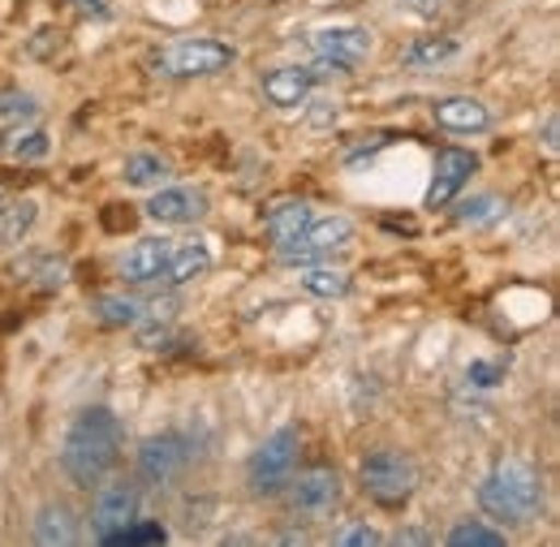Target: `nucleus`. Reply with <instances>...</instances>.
I'll return each mask as SVG.
<instances>
[{
    "label": "nucleus",
    "mask_w": 560,
    "mask_h": 547,
    "mask_svg": "<svg viewBox=\"0 0 560 547\" xmlns=\"http://www.w3.org/2000/svg\"><path fill=\"white\" fill-rule=\"evenodd\" d=\"M121 418L104 406H91L70 422L66 431V449H61V470L70 475L73 487H100L113 475V466L121 462Z\"/></svg>",
    "instance_id": "nucleus-1"
},
{
    "label": "nucleus",
    "mask_w": 560,
    "mask_h": 547,
    "mask_svg": "<svg viewBox=\"0 0 560 547\" xmlns=\"http://www.w3.org/2000/svg\"><path fill=\"white\" fill-rule=\"evenodd\" d=\"M479 509L491 522H504V526L535 522L544 509V475L522 457L500 462L488 479L479 482Z\"/></svg>",
    "instance_id": "nucleus-2"
},
{
    "label": "nucleus",
    "mask_w": 560,
    "mask_h": 547,
    "mask_svg": "<svg viewBox=\"0 0 560 547\" xmlns=\"http://www.w3.org/2000/svg\"><path fill=\"white\" fill-rule=\"evenodd\" d=\"M358 475H362V491H366L375 504H384V509H401V504L415 496V487H419L415 462H410L406 453H393V449L371 453Z\"/></svg>",
    "instance_id": "nucleus-3"
},
{
    "label": "nucleus",
    "mask_w": 560,
    "mask_h": 547,
    "mask_svg": "<svg viewBox=\"0 0 560 547\" xmlns=\"http://www.w3.org/2000/svg\"><path fill=\"white\" fill-rule=\"evenodd\" d=\"M233 61H237V53L220 39H177L151 57L155 73H164V78H208Z\"/></svg>",
    "instance_id": "nucleus-4"
},
{
    "label": "nucleus",
    "mask_w": 560,
    "mask_h": 547,
    "mask_svg": "<svg viewBox=\"0 0 560 547\" xmlns=\"http://www.w3.org/2000/svg\"><path fill=\"white\" fill-rule=\"evenodd\" d=\"M350 237H353L350 216H324V220L311 216V224H306L302 233H293L289 242H280L277 259L284 264V268H306V264H315V259L341 251Z\"/></svg>",
    "instance_id": "nucleus-5"
},
{
    "label": "nucleus",
    "mask_w": 560,
    "mask_h": 547,
    "mask_svg": "<svg viewBox=\"0 0 560 547\" xmlns=\"http://www.w3.org/2000/svg\"><path fill=\"white\" fill-rule=\"evenodd\" d=\"M293 466H298V431L293 427H280V431H272L255 449V457L246 466V487L255 496H277L280 487L293 479Z\"/></svg>",
    "instance_id": "nucleus-6"
},
{
    "label": "nucleus",
    "mask_w": 560,
    "mask_h": 547,
    "mask_svg": "<svg viewBox=\"0 0 560 547\" xmlns=\"http://www.w3.org/2000/svg\"><path fill=\"white\" fill-rule=\"evenodd\" d=\"M475 168H479V155H475V151H462V147H440V151H435V173H431V186H427V195H422V207H427V211L448 207L457 195H462V186L475 177Z\"/></svg>",
    "instance_id": "nucleus-7"
},
{
    "label": "nucleus",
    "mask_w": 560,
    "mask_h": 547,
    "mask_svg": "<svg viewBox=\"0 0 560 547\" xmlns=\"http://www.w3.org/2000/svg\"><path fill=\"white\" fill-rule=\"evenodd\" d=\"M190 440L182 431H164V435H151L142 440L139 449V479L142 482H173L186 466H190Z\"/></svg>",
    "instance_id": "nucleus-8"
},
{
    "label": "nucleus",
    "mask_w": 560,
    "mask_h": 547,
    "mask_svg": "<svg viewBox=\"0 0 560 547\" xmlns=\"http://www.w3.org/2000/svg\"><path fill=\"white\" fill-rule=\"evenodd\" d=\"M284 487H289L293 513H302V517H324V513H332L341 504V475L328 470V466L306 470V475H298V482L289 479Z\"/></svg>",
    "instance_id": "nucleus-9"
},
{
    "label": "nucleus",
    "mask_w": 560,
    "mask_h": 547,
    "mask_svg": "<svg viewBox=\"0 0 560 547\" xmlns=\"http://www.w3.org/2000/svg\"><path fill=\"white\" fill-rule=\"evenodd\" d=\"M139 517V487H126V482H117V487H104L100 496H95V509H91V531H95V539L100 544H108L121 526H130Z\"/></svg>",
    "instance_id": "nucleus-10"
},
{
    "label": "nucleus",
    "mask_w": 560,
    "mask_h": 547,
    "mask_svg": "<svg viewBox=\"0 0 560 547\" xmlns=\"http://www.w3.org/2000/svg\"><path fill=\"white\" fill-rule=\"evenodd\" d=\"M306 44H311L315 57L337 61V66H346V69H353L358 61L371 57V31H362V26H324V31H315Z\"/></svg>",
    "instance_id": "nucleus-11"
},
{
    "label": "nucleus",
    "mask_w": 560,
    "mask_h": 547,
    "mask_svg": "<svg viewBox=\"0 0 560 547\" xmlns=\"http://www.w3.org/2000/svg\"><path fill=\"white\" fill-rule=\"evenodd\" d=\"M142 211L155 224H195V220L208 216V195L195 190V186H173V190H155Z\"/></svg>",
    "instance_id": "nucleus-12"
},
{
    "label": "nucleus",
    "mask_w": 560,
    "mask_h": 547,
    "mask_svg": "<svg viewBox=\"0 0 560 547\" xmlns=\"http://www.w3.org/2000/svg\"><path fill=\"white\" fill-rule=\"evenodd\" d=\"M431 117H435V126H444L453 135H483V130H491V108L479 104V100H470V95L435 100Z\"/></svg>",
    "instance_id": "nucleus-13"
},
{
    "label": "nucleus",
    "mask_w": 560,
    "mask_h": 547,
    "mask_svg": "<svg viewBox=\"0 0 560 547\" xmlns=\"http://www.w3.org/2000/svg\"><path fill=\"white\" fill-rule=\"evenodd\" d=\"M168 251H173V242H164V237H142V242L130 246V255L121 259V276L135 280V284H155L160 272H164V264H168Z\"/></svg>",
    "instance_id": "nucleus-14"
},
{
    "label": "nucleus",
    "mask_w": 560,
    "mask_h": 547,
    "mask_svg": "<svg viewBox=\"0 0 560 547\" xmlns=\"http://www.w3.org/2000/svg\"><path fill=\"white\" fill-rule=\"evenodd\" d=\"M35 544L44 547L78 544V513H73L70 504H44L35 513Z\"/></svg>",
    "instance_id": "nucleus-15"
},
{
    "label": "nucleus",
    "mask_w": 560,
    "mask_h": 547,
    "mask_svg": "<svg viewBox=\"0 0 560 547\" xmlns=\"http://www.w3.org/2000/svg\"><path fill=\"white\" fill-rule=\"evenodd\" d=\"M306 91H311V73L302 66H284L264 73V100L277 104V108H298L306 100Z\"/></svg>",
    "instance_id": "nucleus-16"
},
{
    "label": "nucleus",
    "mask_w": 560,
    "mask_h": 547,
    "mask_svg": "<svg viewBox=\"0 0 560 547\" xmlns=\"http://www.w3.org/2000/svg\"><path fill=\"white\" fill-rule=\"evenodd\" d=\"M208 268H211L208 242H182V246H173V251H168V264H164L160 280H164V284H186V280L203 276Z\"/></svg>",
    "instance_id": "nucleus-17"
},
{
    "label": "nucleus",
    "mask_w": 560,
    "mask_h": 547,
    "mask_svg": "<svg viewBox=\"0 0 560 547\" xmlns=\"http://www.w3.org/2000/svg\"><path fill=\"white\" fill-rule=\"evenodd\" d=\"M35 216H39V203H35V199H18V203L0 207V251L18 246V242L31 233Z\"/></svg>",
    "instance_id": "nucleus-18"
},
{
    "label": "nucleus",
    "mask_w": 560,
    "mask_h": 547,
    "mask_svg": "<svg viewBox=\"0 0 560 547\" xmlns=\"http://www.w3.org/2000/svg\"><path fill=\"white\" fill-rule=\"evenodd\" d=\"M298 284L311 298H346L353 289L350 272H341V268H311V264H306V272L298 276Z\"/></svg>",
    "instance_id": "nucleus-19"
},
{
    "label": "nucleus",
    "mask_w": 560,
    "mask_h": 547,
    "mask_svg": "<svg viewBox=\"0 0 560 547\" xmlns=\"http://www.w3.org/2000/svg\"><path fill=\"white\" fill-rule=\"evenodd\" d=\"M311 224V207L306 203H280V207H272L268 211V220H264V229H268V237L272 242H289L293 233H302Z\"/></svg>",
    "instance_id": "nucleus-20"
},
{
    "label": "nucleus",
    "mask_w": 560,
    "mask_h": 547,
    "mask_svg": "<svg viewBox=\"0 0 560 547\" xmlns=\"http://www.w3.org/2000/svg\"><path fill=\"white\" fill-rule=\"evenodd\" d=\"M121 177L130 182V186H160V182H168L173 177V168H168V160H160V155H147V151H135V155H126V168H121Z\"/></svg>",
    "instance_id": "nucleus-21"
},
{
    "label": "nucleus",
    "mask_w": 560,
    "mask_h": 547,
    "mask_svg": "<svg viewBox=\"0 0 560 547\" xmlns=\"http://www.w3.org/2000/svg\"><path fill=\"white\" fill-rule=\"evenodd\" d=\"M95 315H100L108 328H135L142 319V302L121 298V293H104V298H95Z\"/></svg>",
    "instance_id": "nucleus-22"
},
{
    "label": "nucleus",
    "mask_w": 560,
    "mask_h": 547,
    "mask_svg": "<svg viewBox=\"0 0 560 547\" xmlns=\"http://www.w3.org/2000/svg\"><path fill=\"white\" fill-rule=\"evenodd\" d=\"M457 57V39H415L401 61L406 66H440V61H453Z\"/></svg>",
    "instance_id": "nucleus-23"
},
{
    "label": "nucleus",
    "mask_w": 560,
    "mask_h": 547,
    "mask_svg": "<svg viewBox=\"0 0 560 547\" xmlns=\"http://www.w3.org/2000/svg\"><path fill=\"white\" fill-rule=\"evenodd\" d=\"M500 216H504V199H500V195H479V199L457 207V220L470 224V229H488Z\"/></svg>",
    "instance_id": "nucleus-24"
},
{
    "label": "nucleus",
    "mask_w": 560,
    "mask_h": 547,
    "mask_svg": "<svg viewBox=\"0 0 560 547\" xmlns=\"http://www.w3.org/2000/svg\"><path fill=\"white\" fill-rule=\"evenodd\" d=\"M164 539H168V531L160 522H139L135 517L130 526H121L104 547H147V544H164Z\"/></svg>",
    "instance_id": "nucleus-25"
},
{
    "label": "nucleus",
    "mask_w": 560,
    "mask_h": 547,
    "mask_svg": "<svg viewBox=\"0 0 560 547\" xmlns=\"http://www.w3.org/2000/svg\"><path fill=\"white\" fill-rule=\"evenodd\" d=\"M448 547H504V535L483 522H457L448 531Z\"/></svg>",
    "instance_id": "nucleus-26"
},
{
    "label": "nucleus",
    "mask_w": 560,
    "mask_h": 547,
    "mask_svg": "<svg viewBox=\"0 0 560 547\" xmlns=\"http://www.w3.org/2000/svg\"><path fill=\"white\" fill-rule=\"evenodd\" d=\"M31 276L39 289H61L66 284V264L57 259V255H35V259H26V268L18 264V276Z\"/></svg>",
    "instance_id": "nucleus-27"
},
{
    "label": "nucleus",
    "mask_w": 560,
    "mask_h": 547,
    "mask_svg": "<svg viewBox=\"0 0 560 547\" xmlns=\"http://www.w3.org/2000/svg\"><path fill=\"white\" fill-rule=\"evenodd\" d=\"M39 113V100L35 95H22V91H0V126L9 121H26Z\"/></svg>",
    "instance_id": "nucleus-28"
},
{
    "label": "nucleus",
    "mask_w": 560,
    "mask_h": 547,
    "mask_svg": "<svg viewBox=\"0 0 560 547\" xmlns=\"http://www.w3.org/2000/svg\"><path fill=\"white\" fill-rule=\"evenodd\" d=\"M504 384V362H470L466 366V388H495Z\"/></svg>",
    "instance_id": "nucleus-29"
},
{
    "label": "nucleus",
    "mask_w": 560,
    "mask_h": 547,
    "mask_svg": "<svg viewBox=\"0 0 560 547\" xmlns=\"http://www.w3.org/2000/svg\"><path fill=\"white\" fill-rule=\"evenodd\" d=\"M9 151H13L18 160H44V155H48V135H44V130H31V135L13 138Z\"/></svg>",
    "instance_id": "nucleus-30"
},
{
    "label": "nucleus",
    "mask_w": 560,
    "mask_h": 547,
    "mask_svg": "<svg viewBox=\"0 0 560 547\" xmlns=\"http://www.w3.org/2000/svg\"><path fill=\"white\" fill-rule=\"evenodd\" d=\"M337 104H328V100H319V104H311V113H306V126L311 130H328V126H337Z\"/></svg>",
    "instance_id": "nucleus-31"
},
{
    "label": "nucleus",
    "mask_w": 560,
    "mask_h": 547,
    "mask_svg": "<svg viewBox=\"0 0 560 547\" xmlns=\"http://www.w3.org/2000/svg\"><path fill=\"white\" fill-rule=\"evenodd\" d=\"M337 544H341V547H371V544H384V539H380L371 526H353V531H346Z\"/></svg>",
    "instance_id": "nucleus-32"
},
{
    "label": "nucleus",
    "mask_w": 560,
    "mask_h": 547,
    "mask_svg": "<svg viewBox=\"0 0 560 547\" xmlns=\"http://www.w3.org/2000/svg\"><path fill=\"white\" fill-rule=\"evenodd\" d=\"M52 44H61V31H39L35 44H31V57H48Z\"/></svg>",
    "instance_id": "nucleus-33"
},
{
    "label": "nucleus",
    "mask_w": 560,
    "mask_h": 547,
    "mask_svg": "<svg viewBox=\"0 0 560 547\" xmlns=\"http://www.w3.org/2000/svg\"><path fill=\"white\" fill-rule=\"evenodd\" d=\"M393 544L397 547H427L431 544V535H427V531H397V535H393Z\"/></svg>",
    "instance_id": "nucleus-34"
},
{
    "label": "nucleus",
    "mask_w": 560,
    "mask_h": 547,
    "mask_svg": "<svg viewBox=\"0 0 560 547\" xmlns=\"http://www.w3.org/2000/svg\"><path fill=\"white\" fill-rule=\"evenodd\" d=\"M544 147H548V151H557V147H560V117H557V113L544 121Z\"/></svg>",
    "instance_id": "nucleus-35"
},
{
    "label": "nucleus",
    "mask_w": 560,
    "mask_h": 547,
    "mask_svg": "<svg viewBox=\"0 0 560 547\" xmlns=\"http://www.w3.org/2000/svg\"><path fill=\"white\" fill-rule=\"evenodd\" d=\"M70 4L82 13H104V0H70Z\"/></svg>",
    "instance_id": "nucleus-36"
},
{
    "label": "nucleus",
    "mask_w": 560,
    "mask_h": 547,
    "mask_svg": "<svg viewBox=\"0 0 560 547\" xmlns=\"http://www.w3.org/2000/svg\"><path fill=\"white\" fill-rule=\"evenodd\" d=\"M406 4H415L419 13H431V9H435V0H406Z\"/></svg>",
    "instance_id": "nucleus-37"
},
{
    "label": "nucleus",
    "mask_w": 560,
    "mask_h": 547,
    "mask_svg": "<svg viewBox=\"0 0 560 547\" xmlns=\"http://www.w3.org/2000/svg\"><path fill=\"white\" fill-rule=\"evenodd\" d=\"M272 4H280V0H272Z\"/></svg>",
    "instance_id": "nucleus-38"
}]
</instances>
